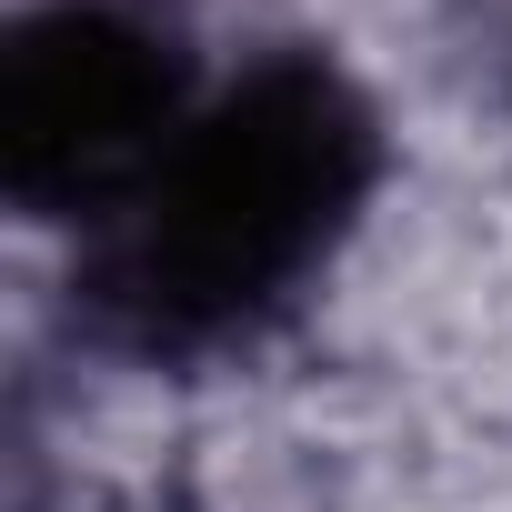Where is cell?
<instances>
[{
    "label": "cell",
    "mask_w": 512,
    "mask_h": 512,
    "mask_svg": "<svg viewBox=\"0 0 512 512\" xmlns=\"http://www.w3.org/2000/svg\"><path fill=\"white\" fill-rule=\"evenodd\" d=\"M372 191V111L332 61H262L171 131L111 251V302L151 342L272 312Z\"/></svg>",
    "instance_id": "6da1fadb"
},
{
    "label": "cell",
    "mask_w": 512,
    "mask_h": 512,
    "mask_svg": "<svg viewBox=\"0 0 512 512\" xmlns=\"http://www.w3.org/2000/svg\"><path fill=\"white\" fill-rule=\"evenodd\" d=\"M181 131V51L111 0H61V11L11 31L0 61V181L31 211L141 191V171Z\"/></svg>",
    "instance_id": "7a4b0ae2"
}]
</instances>
